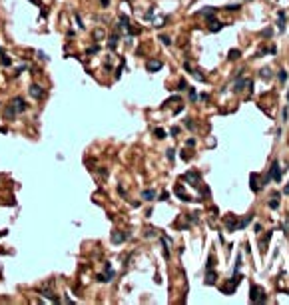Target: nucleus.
<instances>
[{"label":"nucleus","mask_w":289,"mask_h":305,"mask_svg":"<svg viewBox=\"0 0 289 305\" xmlns=\"http://www.w3.org/2000/svg\"><path fill=\"white\" fill-rule=\"evenodd\" d=\"M251 303H263L265 301V291H261L255 283H251V295H249Z\"/></svg>","instance_id":"1"},{"label":"nucleus","mask_w":289,"mask_h":305,"mask_svg":"<svg viewBox=\"0 0 289 305\" xmlns=\"http://www.w3.org/2000/svg\"><path fill=\"white\" fill-rule=\"evenodd\" d=\"M281 176H283V172L279 170V162H273V164H271V167H269V177H271L273 181H277V184H279V181H281Z\"/></svg>","instance_id":"2"},{"label":"nucleus","mask_w":289,"mask_h":305,"mask_svg":"<svg viewBox=\"0 0 289 305\" xmlns=\"http://www.w3.org/2000/svg\"><path fill=\"white\" fill-rule=\"evenodd\" d=\"M181 180L191 181V186H194V187H199V172H194V170H191V172H185Z\"/></svg>","instance_id":"3"},{"label":"nucleus","mask_w":289,"mask_h":305,"mask_svg":"<svg viewBox=\"0 0 289 305\" xmlns=\"http://www.w3.org/2000/svg\"><path fill=\"white\" fill-rule=\"evenodd\" d=\"M28 92H30V96H32V98H36V100H40V98H42V96H44V90H42V88L38 86V84H32Z\"/></svg>","instance_id":"4"},{"label":"nucleus","mask_w":289,"mask_h":305,"mask_svg":"<svg viewBox=\"0 0 289 305\" xmlns=\"http://www.w3.org/2000/svg\"><path fill=\"white\" fill-rule=\"evenodd\" d=\"M235 86H233V92H241L243 90V86H245V84H247V78H243V76H237L235 78Z\"/></svg>","instance_id":"5"},{"label":"nucleus","mask_w":289,"mask_h":305,"mask_svg":"<svg viewBox=\"0 0 289 305\" xmlns=\"http://www.w3.org/2000/svg\"><path fill=\"white\" fill-rule=\"evenodd\" d=\"M156 197H158V194L154 190H144L142 191V200L144 201H152V200H156Z\"/></svg>","instance_id":"6"},{"label":"nucleus","mask_w":289,"mask_h":305,"mask_svg":"<svg viewBox=\"0 0 289 305\" xmlns=\"http://www.w3.org/2000/svg\"><path fill=\"white\" fill-rule=\"evenodd\" d=\"M128 239V234H118V231H112V243H122Z\"/></svg>","instance_id":"7"},{"label":"nucleus","mask_w":289,"mask_h":305,"mask_svg":"<svg viewBox=\"0 0 289 305\" xmlns=\"http://www.w3.org/2000/svg\"><path fill=\"white\" fill-rule=\"evenodd\" d=\"M253 221V215H245V217H241L239 221H237V229H243V227H247V225Z\"/></svg>","instance_id":"8"},{"label":"nucleus","mask_w":289,"mask_h":305,"mask_svg":"<svg viewBox=\"0 0 289 305\" xmlns=\"http://www.w3.org/2000/svg\"><path fill=\"white\" fill-rule=\"evenodd\" d=\"M12 106H14L18 112H24V110H26V102H24L22 98H14V100H12Z\"/></svg>","instance_id":"9"},{"label":"nucleus","mask_w":289,"mask_h":305,"mask_svg":"<svg viewBox=\"0 0 289 305\" xmlns=\"http://www.w3.org/2000/svg\"><path fill=\"white\" fill-rule=\"evenodd\" d=\"M161 66H164V64H161L160 60H150V62H148V70L150 72H158Z\"/></svg>","instance_id":"10"},{"label":"nucleus","mask_w":289,"mask_h":305,"mask_svg":"<svg viewBox=\"0 0 289 305\" xmlns=\"http://www.w3.org/2000/svg\"><path fill=\"white\" fill-rule=\"evenodd\" d=\"M277 28H279V32H283V30H285V12H283V10L279 12V20H277Z\"/></svg>","instance_id":"11"},{"label":"nucleus","mask_w":289,"mask_h":305,"mask_svg":"<svg viewBox=\"0 0 289 305\" xmlns=\"http://www.w3.org/2000/svg\"><path fill=\"white\" fill-rule=\"evenodd\" d=\"M261 186L257 184V174H251V191H259Z\"/></svg>","instance_id":"12"},{"label":"nucleus","mask_w":289,"mask_h":305,"mask_svg":"<svg viewBox=\"0 0 289 305\" xmlns=\"http://www.w3.org/2000/svg\"><path fill=\"white\" fill-rule=\"evenodd\" d=\"M223 26H225V24H219V22H213L211 20V22H209V32H219Z\"/></svg>","instance_id":"13"},{"label":"nucleus","mask_w":289,"mask_h":305,"mask_svg":"<svg viewBox=\"0 0 289 305\" xmlns=\"http://www.w3.org/2000/svg\"><path fill=\"white\" fill-rule=\"evenodd\" d=\"M213 14H215V8H204V10H199V16H208V18H211Z\"/></svg>","instance_id":"14"},{"label":"nucleus","mask_w":289,"mask_h":305,"mask_svg":"<svg viewBox=\"0 0 289 305\" xmlns=\"http://www.w3.org/2000/svg\"><path fill=\"white\" fill-rule=\"evenodd\" d=\"M213 279H215V273H213V269H208V275H205V283H208V285H213Z\"/></svg>","instance_id":"15"},{"label":"nucleus","mask_w":289,"mask_h":305,"mask_svg":"<svg viewBox=\"0 0 289 305\" xmlns=\"http://www.w3.org/2000/svg\"><path fill=\"white\" fill-rule=\"evenodd\" d=\"M225 225H228L229 231H237V221H235V219H228V221H225Z\"/></svg>","instance_id":"16"},{"label":"nucleus","mask_w":289,"mask_h":305,"mask_svg":"<svg viewBox=\"0 0 289 305\" xmlns=\"http://www.w3.org/2000/svg\"><path fill=\"white\" fill-rule=\"evenodd\" d=\"M108 46L112 48V50H114V48L118 46V36H116V34H112V36H110V40H108Z\"/></svg>","instance_id":"17"},{"label":"nucleus","mask_w":289,"mask_h":305,"mask_svg":"<svg viewBox=\"0 0 289 305\" xmlns=\"http://www.w3.org/2000/svg\"><path fill=\"white\" fill-rule=\"evenodd\" d=\"M269 207H271V210H277V207H279V200L271 196V200H269Z\"/></svg>","instance_id":"18"},{"label":"nucleus","mask_w":289,"mask_h":305,"mask_svg":"<svg viewBox=\"0 0 289 305\" xmlns=\"http://www.w3.org/2000/svg\"><path fill=\"white\" fill-rule=\"evenodd\" d=\"M239 56H241V52H239V50H229V60H237Z\"/></svg>","instance_id":"19"},{"label":"nucleus","mask_w":289,"mask_h":305,"mask_svg":"<svg viewBox=\"0 0 289 305\" xmlns=\"http://www.w3.org/2000/svg\"><path fill=\"white\" fill-rule=\"evenodd\" d=\"M160 40H161V44H164V46H171V38H170V36H164V34H161Z\"/></svg>","instance_id":"20"},{"label":"nucleus","mask_w":289,"mask_h":305,"mask_svg":"<svg viewBox=\"0 0 289 305\" xmlns=\"http://www.w3.org/2000/svg\"><path fill=\"white\" fill-rule=\"evenodd\" d=\"M277 80H279V82H287V72H285V70H279V74H277Z\"/></svg>","instance_id":"21"},{"label":"nucleus","mask_w":289,"mask_h":305,"mask_svg":"<svg viewBox=\"0 0 289 305\" xmlns=\"http://www.w3.org/2000/svg\"><path fill=\"white\" fill-rule=\"evenodd\" d=\"M188 88H190V86H188V82H185V80H181L180 84H178V92H184V90H188Z\"/></svg>","instance_id":"22"},{"label":"nucleus","mask_w":289,"mask_h":305,"mask_svg":"<svg viewBox=\"0 0 289 305\" xmlns=\"http://www.w3.org/2000/svg\"><path fill=\"white\" fill-rule=\"evenodd\" d=\"M154 134H156V138H160V140H164V138H166V136H168V134L164 132V130H161V128H158V130H156V132H154Z\"/></svg>","instance_id":"23"},{"label":"nucleus","mask_w":289,"mask_h":305,"mask_svg":"<svg viewBox=\"0 0 289 305\" xmlns=\"http://www.w3.org/2000/svg\"><path fill=\"white\" fill-rule=\"evenodd\" d=\"M166 156H168V160H170V162H171V160H174V157H175V150H174V148L166 150Z\"/></svg>","instance_id":"24"},{"label":"nucleus","mask_w":289,"mask_h":305,"mask_svg":"<svg viewBox=\"0 0 289 305\" xmlns=\"http://www.w3.org/2000/svg\"><path fill=\"white\" fill-rule=\"evenodd\" d=\"M188 92H190V100H191V102H195V100H198V94H195V90H194V88H188Z\"/></svg>","instance_id":"25"},{"label":"nucleus","mask_w":289,"mask_h":305,"mask_svg":"<svg viewBox=\"0 0 289 305\" xmlns=\"http://www.w3.org/2000/svg\"><path fill=\"white\" fill-rule=\"evenodd\" d=\"M14 114H16V108H14V106H10V108L6 110V116H8V118H14Z\"/></svg>","instance_id":"26"},{"label":"nucleus","mask_w":289,"mask_h":305,"mask_svg":"<svg viewBox=\"0 0 289 305\" xmlns=\"http://www.w3.org/2000/svg\"><path fill=\"white\" fill-rule=\"evenodd\" d=\"M168 200H170V191H161L160 201H168Z\"/></svg>","instance_id":"27"},{"label":"nucleus","mask_w":289,"mask_h":305,"mask_svg":"<svg viewBox=\"0 0 289 305\" xmlns=\"http://www.w3.org/2000/svg\"><path fill=\"white\" fill-rule=\"evenodd\" d=\"M205 269H213V255H209V257H208V265H205Z\"/></svg>","instance_id":"28"},{"label":"nucleus","mask_w":289,"mask_h":305,"mask_svg":"<svg viewBox=\"0 0 289 305\" xmlns=\"http://www.w3.org/2000/svg\"><path fill=\"white\" fill-rule=\"evenodd\" d=\"M259 76L267 80V78H271V74H269V70H261V72H259Z\"/></svg>","instance_id":"29"},{"label":"nucleus","mask_w":289,"mask_h":305,"mask_svg":"<svg viewBox=\"0 0 289 305\" xmlns=\"http://www.w3.org/2000/svg\"><path fill=\"white\" fill-rule=\"evenodd\" d=\"M185 126H188V128H190V130H195V124H194V122H191V120H185Z\"/></svg>","instance_id":"30"},{"label":"nucleus","mask_w":289,"mask_h":305,"mask_svg":"<svg viewBox=\"0 0 289 305\" xmlns=\"http://www.w3.org/2000/svg\"><path fill=\"white\" fill-rule=\"evenodd\" d=\"M271 34H273V30H271V28H265V30H263V36H265V38H269Z\"/></svg>","instance_id":"31"},{"label":"nucleus","mask_w":289,"mask_h":305,"mask_svg":"<svg viewBox=\"0 0 289 305\" xmlns=\"http://www.w3.org/2000/svg\"><path fill=\"white\" fill-rule=\"evenodd\" d=\"M171 136H174V138H175V136H178V134H180V128H178V126H175V128H171Z\"/></svg>","instance_id":"32"},{"label":"nucleus","mask_w":289,"mask_h":305,"mask_svg":"<svg viewBox=\"0 0 289 305\" xmlns=\"http://www.w3.org/2000/svg\"><path fill=\"white\" fill-rule=\"evenodd\" d=\"M2 64H4V66H10V58L8 56H2Z\"/></svg>","instance_id":"33"},{"label":"nucleus","mask_w":289,"mask_h":305,"mask_svg":"<svg viewBox=\"0 0 289 305\" xmlns=\"http://www.w3.org/2000/svg\"><path fill=\"white\" fill-rule=\"evenodd\" d=\"M150 18H154V10H148L146 12V20H150Z\"/></svg>","instance_id":"34"},{"label":"nucleus","mask_w":289,"mask_h":305,"mask_svg":"<svg viewBox=\"0 0 289 305\" xmlns=\"http://www.w3.org/2000/svg\"><path fill=\"white\" fill-rule=\"evenodd\" d=\"M150 235H156V229H148V231H146V237H150Z\"/></svg>","instance_id":"35"},{"label":"nucleus","mask_w":289,"mask_h":305,"mask_svg":"<svg viewBox=\"0 0 289 305\" xmlns=\"http://www.w3.org/2000/svg\"><path fill=\"white\" fill-rule=\"evenodd\" d=\"M100 2H102L104 6H108V4H110V0H100Z\"/></svg>","instance_id":"36"},{"label":"nucleus","mask_w":289,"mask_h":305,"mask_svg":"<svg viewBox=\"0 0 289 305\" xmlns=\"http://www.w3.org/2000/svg\"><path fill=\"white\" fill-rule=\"evenodd\" d=\"M283 194H289V184L285 186V190H283Z\"/></svg>","instance_id":"37"},{"label":"nucleus","mask_w":289,"mask_h":305,"mask_svg":"<svg viewBox=\"0 0 289 305\" xmlns=\"http://www.w3.org/2000/svg\"><path fill=\"white\" fill-rule=\"evenodd\" d=\"M287 100H289V92H287Z\"/></svg>","instance_id":"38"}]
</instances>
